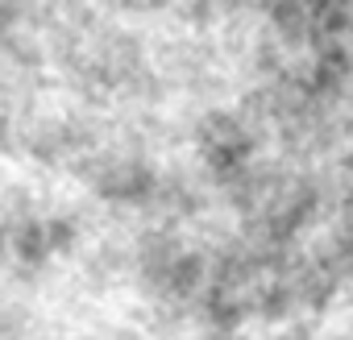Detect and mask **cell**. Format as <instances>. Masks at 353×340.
Instances as JSON below:
<instances>
[{
  "label": "cell",
  "instance_id": "cell-1",
  "mask_svg": "<svg viewBox=\"0 0 353 340\" xmlns=\"http://www.w3.org/2000/svg\"><path fill=\"white\" fill-rule=\"evenodd\" d=\"M200 153H204L208 170H212V175H216L229 191L254 175V166H250V158H254V137H250V129H245L237 116H229V112H216V116H208V120L200 125Z\"/></svg>",
  "mask_w": 353,
  "mask_h": 340
},
{
  "label": "cell",
  "instance_id": "cell-2",
  "mask_svg": "<svg viewBox=\"0 0 353 340\" xmlns=\"http://www.w3.org/2000/svg\"><path fill=\"white\" fill-rule=\"evenodd\" d=\"M96 191L104 200L145 204V200H158L162 179L154 175L141 158H104V166L96 170Z\"/></svg>",
  "mask_w": 353,
  "mask_h": 340
},
{
  "label": "cell",
  "instance_id": "cell-3",
  "mask_svg": "<svg viewBox=\"0 0 353 340\" xmlns=\"http://www.w3.org/2000/svg\"><path fill=\"white\" fill-rule=\"evenodd\" d=\"M212 340H233V336H212Z\"/></svg>",
  "mask_w": 353,
  "mask_h": 340
}]
</instances>
